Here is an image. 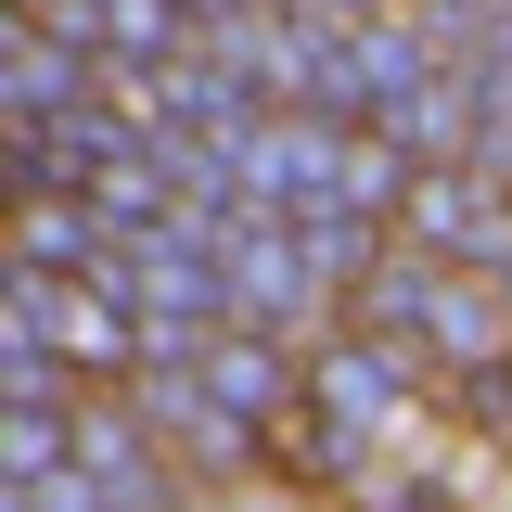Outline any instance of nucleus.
I'll use <instances>...</instances> for the list:
<instances>
[{"instance_id": "nucleus-1", "label": "nucleus", "mask_w": 512, "mask_h": 512, "mask_svg": "<svg viewBox=\"0 0 512 512\" xmlns=\"http://www.w3.org/2000/svg\"><path fill=\"white\" fill-rule=\"evenodd\" d=\"M26 256H39V269H64V256H90V244H77V218H52V205H39V218H26ZM90 269H103V256H90Z\"/></svg>"}]
</instances>
